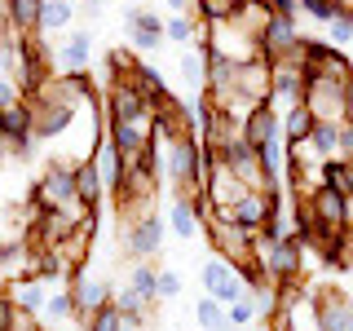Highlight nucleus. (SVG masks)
<instances>
[{
    "label": "nucleus",
    "instance_id": "nucleus-1",
    "mask_svg": "<svg viewBox=\"0 0 353 331\" xmlns=\"http://www.w3.org/2000/svg\"><path fill=\"white\" fill-rule=\"evenodd\" d=\"M154 137H159V132H154ZM163 177L176 185V194H199V190H208L203 141H199V137L163 141Z\"/></svg>",
    "mask_w": 353,
    "mask_h": 331
},
{
    "label": "nucleus",
    "instance_id": "nucleus-2",
    "mask_svg": "<svg viewBox=\"0 0 353 331\" xmlns=\"http://www.w3.org/2000/svg\"><path fill=\"white\" fill-rule=\"evenodd\" d=\"M252 257L261 261V270L270 274V283H296V279H301V261H305V239L301 234H292V239L256 234Z\"/></svg>",
    "mask_w": 353,
    "mask_h": 331
},
{
    "label": "nucleus",
    "instance_id": "nucleus-3",
    "mask_svg": "<svg viewBox=\"0 0 353 331\" xmlns=\"http://www.w3.org/2000/svg\"><path fill=\"white\" fill-rule=\"evenodd\" d=\"M203 230H208V243L216 248V257H225V261H234V265H248L252 261V243H256V234L243 230L234 217H212Z\"/></svg>",
    "mask_w": 353,
    "mask_h": 331
},
{
    "label": "nucleus",
    "instance_id": "nucleus-4",
    "mask_svg": "<svg viewBox=\"0 0 353 331\" xmlns=\"http://www.w3.org/2000/svg\"><path fill=\"white\" fill-rule=\"evenodd\" d=\"M75 199H80V190H75V163L71 168H66V163H53V168L31 185V203H36L40 212L66 208V203H75Z\"/></svg>",
    "mask_w": 353,
    "mask_h": 331
},
{
    "label": "nucleus",
    "instance_id": "nucleus-5",
    "mask_svg": "<svg viewBox=\"0 0 353 331\" xmlns=\"http://www.w3.org/2000/svg\"><path fill=\"white\" fill-rule=\"evenodd\" d=\"M106 119H124V124H154V106L137 93L132 80H110L106 88Z\"/></svg>",
    "mask_w": 353,
    "mask_h": 331
},
{
    "label": "nucleus",
    "instance_id": "nucleus-6",
    "mask_svg": "<svg viewBox=\"0 0 353 331\" xmlns=\"http://www.w3.org/2000/svg\"><path fill=\"white\" fill-rule=\"evenodd\" d=\"M314 296V314L323 331H353V296L345 287H318Z\"/></svg>",
    "mask_w": 353,
    "mask_h": 331
},
{
    "label": "nucleus",
    "instance_id": "nucleus-7",
    "mask_svg": "<svg viewBox=\"0 0 353 331\" xmlns=\"http://www.w3.org/2000/svg\"><path fill=\"white\" fill-rule=\"evenodd\" d=\"M345 93H349V84H340V80H305V106L314 110V119L345 124Z\"/></svg>",
    "mask_w": 353,
    "mask_h": 331
},
{
    "label": "nucleus",
    "instance_id": "nucleus-8",
    "mask_svg": "<svg viewBox=\"0 0 353 331\" xmlns=\"http://www.w3.org/2000/svg\"><path fill=\"white\" fill-rule=\"evenodd\" d=\"M279 199H283V190H248L239 199L230 212H216V217H234L243 230H252V234H261L265 230V221H270V212L279 208Z\"/></svg>",
    "mask_w": 353,
    "mask_h": 331
},
{
    "label": "nucleus",
    "instance_id": "nucleus-9",
    "mask_svg": "<svg viewBox=\"0 0 353 331\" xmlns=\"http://www.w3.org/2000/svg\"><path fill=\"white\" fill-rule=\"evenodd\" d=\"M301 203L309 208L314 221H323V225H331V230H349V194L345 190L323 185V190H314L309 199H301Z\"/></svg>",
    "mask_w": 353,
    "mask_h": 331
},
{
    "label": "nucleus",
    "instance_id": "nucleus-10",
    "mask_svg": "<svg viewBox=\"0 0 353 331\" xmlns=\"http://www.w3.org/2000/svg\"><path fill=\"white\" fill-rule=\"evenodd\" d=\"M301 31H296V18H279L274 14L270 22H265V31H261V53L270 62H279V58H287V53H296L301 49Z\"/></svg>",
    "mask_w": 353,
    "mask_h": 331
},
{
    "label": "nucleus",
    "instance_id": "nucleus-11",
    "mask_svg": "<svg viewBox=\"0 0 353 331\" xmlns=\"http://www.w3.org/2000/svg\"><path fill=\"white\" fill-rule=\"evenodd\" d=\"M124 248H128L137 261H146V257H154V252H163V221L154 217V212L137 217V221H128Z\"/></svg>",
    "mask_w": 353,
    "mask_h": 331
},
{
    "label": "nucleus",
    "instance_id": "nucleus-12",
    "mask_svg": "<svg viewBox=\"0 0 353 331\" xmlns=\"http://www.w3.org/2000/svg\"><path fill=\"white\" fill-rule=\"evenodd\" d=\"M71 296H75V314L80 318H93L102 305H110L115 301V292H110V283H102V279H88V274L80 270V274H71Z\"/></svg>",
    "mask_w": 353,
    "mask_h": 331
},
{
    "label": "nucleus",
    "instance_id": "nucleus-13",
    "mask_svg": "<svg viewBox=\"0 0 353 331\" xmlns=\"http://www.w3.org/2000/svg\"><path fill=\"white\" fill-rule=\"evenodd\" d=\"M88 163L97 168V177H102L106 194H115L119 185H124V154H119V146L110 137H97L93 150H88Z\"/></svg>",
    "mask_w": 353,
    "mask_h": 331
},
{
    "label": "nucleus",
    "instance_id": "nucleus-14",
    "mask_svg": "<svg viewBox=\"0 0 353 331\" xmlns=\"http://www.w3.org/2000/svg\"><path fill=\"white\" fill-rule=\"evenodd\" d=\"M44 18V0H0V22L14 36H36Z\"/></svg>",
    "mask_w": 353,
    "mask_h": 331
},
{
    "label": "nucleus",
    "instance_id": "nucleus-15",
    "mask_svg": "<svg viewBox=\"0 0 353 331\" xmlns=\"http://www.w3.org/2000/svg\"><path fill=\"white\" fill-rule=\"evenodd\" d=\"M279 132H283V115H279L270 102L256 106V110H248V119H243V137H248L256 150L265 146V141H274Z\"/></svg>",
    "mask_w": 353,
    "mask_h": 331
},
{
    "label": "nucleus",
    "instance_id": "nucleus-16",
    "mask_svg": "<svg viewBox=\"0 0 353 331\" xmlns=\"http://www.w3.org/2000/svg\"><path fill=\"white\" fill-rule=\"evenodd\" d=\"M168 225H172V234H176V239H194L199 230H203V217H199V208H194V199H190V194H176V199H172V208H168Z\"/></svg>",
    "mask_w": 353,
    "mask_h": 331
},
{
    "label": "nucleus",
    "instance_id": "nucleus-17",
    "mask_svg": "<svg viewBox=\"0 0 353 331\" xmlns=\"http://www.w3.org/2000/svg\"><path fill=\"white\" fill-rule=\"evenodd\" d=\"M9 296H14V305H18V309H27V314H44V305H49L44 279H36V274H22V279H14Z\"/></svg>",
    "mask_w": 353,
    "mask_h": 331
},
{
    "label": "nucleus",
    "instance_id": "nucleus-18",
    "mask_svg": "<svg viewBox=\"0 0 353 331\" xmlns=\"http://www.w3.org/2000/svg\"><path fill=\"white\" fill-rule=\"evenodd\" d=\"M128 80H132V84H137V93H141V97H146V102H150V106H159V102H163V97H168V93H172V88H168V84H163V75H159V66H154V62H137V66H132V75H128Z\"/></svg>",
    "mask_w": 353,
    "mask_h": 331
},
{
    "label": "nucleus",
    "instance_id": "nucleus-19",
    "mask_svg": "<svg viewBox=\"0 0 353 331\" xmlns=\"http://www.w3.org/2000/svg\"><path fill=\"white\" fill-rule=\"evenodd\" d=\"M58 58H62V66H66V71H84V66H88V58H93V31H71Z\"/></svg>",
    "mask_w": 353,
    "mask_h": 331
},
{
    "label": "nucleus",
    "instance_id": "nucleus-20",
    "mask_svg": "<svg viewBox=\"0 0 353 331\" xmlns=\"http://www.w3.org/2000/svg\"><path fill=\"white\" fill-rule=\"evenodd\" d=\"M305 146L318 154V159H336L340 154V124H331V119H318L314 132L305 137Z\"/></svg>",
    "mask_w": 353,
    "mask_h": 331
},
{
    "label": "nucleus",
    "instance_id": "nucleus-21",
    "mask_svg": "<svg viewBox=\"0 0 353 331\" xmlns=\"http://www.w3.org/2000/svg\"><path fill=\"white\" fill-rule=\"evenodd\" d=\"M75 190H80V199L88 208H97L102 203V194H106V185H102V177H97V168L88 159H80L75 163Z\"/></svg>",
    "mask_w": 353,
    "mask_h": 331
},
{
    "label": "nucleus",
    "instance_id": "nucleus-22",
    "mask_svg": "<svg viewBox=\"0 0 353 331\" xmlns=\"http://www.w3.org/2000/svg\"><path fill=\"white\" fill-rule=\"evenodd\" d=\"M194 318H199L203 331H234V327H230V309L221 305L216 296H203V301L194 305Z\"/></svg>",
    "mask_w": 353,
    "mask_h": 331
},
{
    "label": "nucleus",
    "instance_id": "nucleus-23",
    "mask_svg": "<svg viewBox=\"0 0 353 331\" xmlns=\"http://www.w3.org/2000/svg\"><path fill=\"white\" fill-rule=\"evenodd\" d=\"M128 287H132V292H137L146 305H154V301H159V270H154V265H146V261H137V265H132V274H128Z\"/></svg>",
    "mask_w": 353,
    "mask_h": 331
},
{
    "label": "nucleus",
    "instance_id": "nucleus-24",
    "mask_svg": "<svg viewBox=\"0 0 353 331\" xmlns=\"http://www.w3.org/2000/svg\"><path fill=\"white\" fill-rule=\"evenodd\" d=\"M314 124H318V119H314V110H309L305 102L292 106V110L283 115V137H287V146H292V141H305L309 132H314Z\"/></svg>",
    "mask_w": 353,
    "mask_h": 331
},
{
    "label": "nucleus",
    "instance_id": "nucleus-25",
    "mask_svg": "<svg viewBox=\"0 0 353 331\" xmlns=\"http://www.w3.org/2000/svg\"><path fill=\"white\" fill-rule=\"evenodd\" d=\"M71 14H75V0H44L40 31H62V27H71Z\"/></svg>",
    "mask_w": 353,
    "mask_h": 331
},
{
    "label": "nucleus",
    "instance_id": "nucleus-26",
    "mask_svg": "<svg viewBox=\"0 0 353 331\" xmlns=\"http://www.w3.org/2000/svg\"><path fill=\"white\" fill-rule=\"evenodd\" d=\"M234 274H239V265H234V261H225V257H212V261L203 265V274H199V279H203L208 296H212L216 287H221V283H230V279H234Z\"/></svg>",
    "mask_w": 353,
    "mask_h": 331
},
{
    "label": "nucleus",
    "instance_id": "nucleus-27",
    "mask_svg": "<svg viewBox=\"0 0 353 331\" xmlns=\"http://www.w3.org/2000/svg\"><path fill=\"white\" fill-rule=\"evenodd\" d=\"M239 0H199V22H230Z\"/></svg>",
    "mask_w": 353,
    "mask_h": 331
},
{
    "label": "nucleus",
    "instance_id": "nucleus-28",
    "mask_svg": "<svg viewBox=\"0 0 353 331\" xmlns=\"http://www.w3.org/2000/svg\"><path fill=\"white\" fill-rule=\"evenodd\" d=\"M163 36H168L172 44H190L194 40V18L190 14H172L168 22H163Z\"/></svg>",
    "mask_w": 353,
    "mask_h": 331
},
{
    "label": "nucleus",
    "instance_id": "nucleus-29",
    "mask_svg": "<svg viewBox=\"0 0 353 331\" xmlns=\"http://www.w3.org/2000/svg\"><path fill=\"white\" fill-rule=\"evenodd\" d=\"M88 327H93V331H124L128 323H124V314H119V305L110 301V305H102L93 318H88Z\"/></svg>",
    "mask_w": 353,
    "mask_h": 331
},
{
    "label": "nucleus",
    "instance_id": "nucleus-30",
    "mask_svg": "<svg viewBox=\"0 0 353 331\" xmlns=\"http://www.w3.org/2000/svg\"><path fill=\"white\" fill-rule=\"evenodd\" d=\"M71 314H75V296H71V287L58 296H49V305H44V318H53V323H71Z\"/></svg>",
    "mask_w": 353,
    "mask_h": 331
},
{
    "label": "nucleus",
    "instance_id": "nucleus-31",
    "mask_svg": "<svg viewBox=\"0 0 353 331\" xmlns=\"http://www.w3.org/2000/svg\"><path fill=\"white\" fill-rule=\"evenodd\" d=\"M340 9H345L340 0H301V14H309L314 22H327V27H331V18H336Z\"/></svg>",
    "mask_w": 353,
    "mask_h": 331
},
{
    "label": "nucleus",
    "instance_id": "nucleus-32",
    "mask_svg": "<svg viewBox=\"0 0 353 331\" xmlns=\"http://www.w3.org/2000/svg\"><path fill=\"white\" fill-rule=\"evenodd\" d=\"M353 40V9H340L331 18V31H327V44H349Z\"/></svg>",
    "mask_w": 353,
    "mask_h": 331
},
{
    "label": "nucleus",
    "instance_id": "nucleus-33",
    "mask_svg": "<svg viewBox=\"0 0 353 331\" xmlns=\"http://www.w3.org/2000/svg\"><path fill=\"white\" fill-rule=\"evenodd\" d=\"M252 323H256V305H252L248 296H243L239 305H230V327H234V331H243V327H252Z\"/></svg>",
    "mask_w": 353,
    "mask_h": 331
},
{
    "label": "nucleus",
    "instance_id": "nucleus-34",
    "mask_svg": "<svg viewBox=\"0 0 353 331\" xmlns=\"http://www.w3.org/2000/svg\"><path fill=\"white\" fill-rule=\"evenodd\" d=\"M181 75H185L190 84L203 80V44H199L194 53H181Z\"/></svg>",
    "mask_w": 353,
    "mask_h": 331
},
{
    "label": "nucleus",
    "instance_id": "nucleus-35",
    "mask_svg": "<svg viewBox=\"0 0 353 331\" xmlns=\"http://www.w3.org/2000/svg\"><path fill=\"white\" fill-rule=\"evenodd\" d=\"M176 296H181V274L159 270V301H176Z\"/></svg>",
    "mask_w": 353,
    "mask_h": 331
},
{
    "label": "nucleus",
    "instance_id": "nucleus-36",
    "mask_svg": "<svg viewBox=\"0 0 353 331\" xmlns=\"http://www.w3.org/2000/svg\"><path fill=\"white\" fill-rule=\"evenodd\" d=\"M18 102H22V88H18V80L0 75V110H9V106H18Z\"/></svg>",
    "mask_w": 353,
    "mask_h": 331
},
{
    "label": "nucleus",
    "instance_id": "nucleus-37",
    "mask_svg": "<svg viewBox=\"0 0 353 331\" xmlns=\"http://www.w3.org/2000/svg\"><path fill=\"white\" fill-rule=\"evenodd\" d=\"M128 40H132V49H137V53H154L163 44V31H137V36H128Z\"/></svg>",
    "mask_w": 353,
    "mask_h": 331
},
{
    "label": "nucleus",
    "instance_id": "nucleus-38",
    "mask_svg": "<svg viewBox=\"0 0 353 331\" xmlns=\"http://www.w3.org/2000/svg\"><path fill=\"white\" fill-rule=\"evenodd\" d=\"M340 154H345V159H353V124H349V119L340 124Z\"/></svg>",
    "mask_w": 353,
    "mask_h": 331
},
{
    "label": "nucleus",
    "instance_id": "nucleus-39",
    "mask_svg": "<svg viewBox=\"0 0 353 331\" xmlns=\"http://www.w3.org/2000/svg\"><path fill=\"white\" fill-rule=\"evenodd\" d=\"M163 5H168L172 14H190V0H163Z\"/></svg>",
    "mask_w": 353,
    "mask_h": 331
},
{
    "label": "nucleus",
    "instance_id": "nucleus-40",
    "mask_svg": "<svg viewBox=\"0 0 353 331\" xmlns=\"http://www.w3.org/2000/svg\"><path fill=\"white\" fill-rule=\"evenodd\" d=\"M345 119L353 124V80H349V93H345Z\"/></svg>",
    "mask_w": 353,
    "mask_h": 331
},
{
    "label": "nucleus",
    "instance_id": "nucleus-41",
    "mask_svg": "<svg viewBox=\"0 0 353 331\" xmlns=\"http://www.w3.org/2000/svg\"><path fill=\"white\" fill-rule=\"evenodd\" d=\"M62 331H93V327H88V318H80V323H66Z\"/></svg>",
    "mask_w": 353,
    "mask_h": 331
},
{
    "label": "nucleus",
    "instance_id": "nucleus-42",
    "mask_svg": "<svg viewBox=\"0 0 353 331\" xmlns=\"http://www.w3.org/2000/svg\"><path fill=\"white\" fill-rule=\"evenodd\" d=\"M349 248H353V194H349Z\"/></svg>",
    "mask_w": 353,
    "mask_h": 331
},
{
    "label": "nucleus",
    "instance_id": "nucleus-43",
    "mask_svg": "<svg viewBox=\"0 0 353 331\" xmlns=\"http://www.w3.org/2000/svg\"><path fill=\"white\" fill-rule=\"evenodd\" d=\"M124 331H141V327H124Z\"/></svg>",
    "mask_w": 353,
    "mask_h": 331
},
{
    "label": "nucleus",
    "instance_id": "nucleus-44",
    "mask_svg": "<svg viewBox=\"0 0 353 331\" xmlns=\"http://www.w3.org/2000/svg\"><path fill=\"white\" fill-rule=\"evenodd\" d=\"M36 331H49V327H36Z\"/></svg>",
    "mask_w": 353,
    "mask_h": 331
},
{
    "label": "nucleus",
    "instance_id": "nucleus-45",
    "mask_svg": "<svg viewBox=\"0 0 353 331\" xmlns=\"http://www.w3.org/2000/svg\"><path fill=\"white\" fill-rule=\"evenodd\" d=\"M0 27H5V22H0Z\"/></svg>",
    "mask_w": 353,
    "mask_h": 331
}]
</instances>
